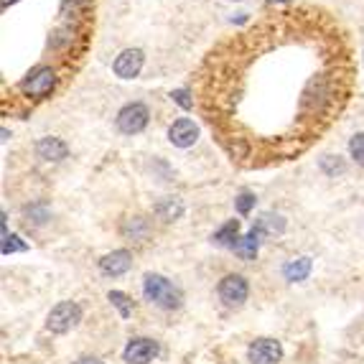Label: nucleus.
Instances as JSON below:
<instances>
[{
    "mask_svg": "<svg viewBox=\"0 0 364 364\" xmlns=\"http://www.w3.org/2000/svg\"><path fill=\"white\" fill-rule=\"evenodd\" d=\"M357 84L349 33L326 8L283 6L211 46L194 100L211 138L242 171L308 153L344 115Z\"/></svg>",
    "mask_w": 364,
    "mask_h": 364,
    "instance_id": "obj_1",
    "label": "nucleus"
},
{
    "mask_svg": "<svg viewBox=\"0 0 364 364\" xmlns=\"http://www.w3.org/2000/svg\"><path fill=\"white\" fill-rule=\"evenodd\" d=\"M143 293H146V298L151 300V303L166 308V311L181 308V303H184V295H181L179 288L158 273H148L146 278H143Z\"/></svg>",
    "mask_w": 364,
    "mask_h": 364,
    "instance_id": "obj_2",
    "label": "nucleus"
},
{
    "mask_svg": "<svg viewBox=\"0 0 364 364\" xmlns=\"http://www.w3.org/2000/svg\"><path fill=\"white\" fill-rule=\"evenodd\" d=\"M79 321H82V308H79V303L64 300V303H59L57 308H52L49 319H46V329L52 334H66L71 331L74 326H79Z\"/></svg>",
    "mask_w": 364,
    "mask_h": 364,
    "instance_id": "obj_3",
    "label": "nucleus"
},
{
    "mask_svg": "<svg viewBox=\"0 0 364 364\" xmlns=\"http://www.w3.org/2000/svg\"><path fill=\"white\" fill-rule=\"evenodd\" d=\"M148 120H151V112L143 102H130L117 112L115 125L122 135H138L148 128Z\"/></svg>",
    "mask_w": 364,
    "mask_h": 364,
    "instance_id": "obj_4",
    "label": "nucleus"
},
{
    "mask_svg": "<svg viewBox=\"0 0 364 364\" xmlns=\"http://www.w3.org/2000/svg\"><path fill=\"white\" fill-rule=\"evenodd\" d=\"M217 293H219V298L224 300V306L240 308L245 303V300H247L249 286H247V281H245L242 275L230 273V275H224L222 281H219Z\"/></svg>",
    "mask_w": 364,
    "mask_h": 364,
    "instance_id": "obj_5",
    "label": "nucleus"
},
{
    "mask_svg": "<svg viewBox=\"0 0 364 364\" xmlns=\"http://www.w3.org/2000/svg\"><path fill=\"white\" fill-rule=\"evenodd\" d=\"M247 359L249 364H278L283 359V346L281 341H275V339H255L247 349Z\"/></svg>",
    "mask_w": 364,
    "mask_h": 364,
    "instance_id": "obj_6",
    "label": "nucleus"
},
{
    "mask_svg": "<svg viewBox=\"0 0 364 364\" xmlns=\"http://www.w3.org/2000/svg\"><path fill=\"white\" fill-rule=\"evenodd\" d=\"M143 64H146V54L141 49H125L112 61V71L120 79H135L143 71Z\"/></svg>",
    "mask_w": 364,
    "mask_h": 364,
    "instance_id": "obj_7",
    "label": "nucleus"
},
{
    "mask_svg": "<svg viewBox=\"0 0 364 364\" xmlns=\"http://www.w3.org/2000/svg\"><path fill=\"white\" fill-rule=\"evenodd\" d=\"M158 341H153V339H133V341H128V346H125V351H122V357H125V362L128 364H151L155 357H158Z\"/></svg>",
    "mask_w": 364,
    "mask_h": 364,
    "instance_id": "obj_8",
    "label": "nucleus"
},
{
    "mask_svg": "<svg viewBox=\"0 0 364 364\" xmlns=\"http://www.w3.org/2000/svg\"><path fill=\"white\" fill-rule=\"evenodd\" d=\"M196 138H199L196 122L189 120V117H179V120L168 128V141L176 148H192L194 143H196Z\"/></svg>",
    "mask_w": 364,
    "mask_h": 364,
    "instance_id": "obj_9",
    "label": "nucleus"
},
{
    "mask_svg": "<svg viewBox=\"0 0 364 364\" xmlns=\"http://www.w3.org/2000/svg\"><path fill=\"white\" fill-rule=\"evenodd\" d=\"M133 268V255L128 249H112L107 255L100 260V270L110 278H117V275H125L128 270Z\"/></svg>",
    "mask_w": 364,
    "mask_h": 364,
    "instance_id": "obj_10",
    "label": "nucleus"
},
{
    "mask_svg": "<svg viewBox=\"0 0 364 364\" xmlns=\"http://www.w3.org/2000/svg\"><path fill=\"white\" fill-rule=\"evenodd\" d=\"M36 155L44 160H52V163H59V160H64L69 155V146H66L61 138H41L36 143Z\"/></svg>",
    "mask_w": 364,
    "mask_h": 364,
    "instance_id": "obj_11",
    "label": "nucleus"
},
{
    "mask_svg": "<svg viewBox=\"0 0 364 364\" xmlns=\"http://www.w3.org/2000/svg\"><path fill=\"white\" fill-rule=\"evenodd\" d=\"M262 237H265V235H262L257 227H252V230H249L245 237H240V242L235 245V255L242 257V260H255Z\"/></svg>",
    "mask_w": 364,
    "mask_h": 364,
    "instance_id": "obj_12",
    "label": "nucleus"
},
{
    "mask_svg": "<svg viewBox=\"0 0 364 364\" xmlns=\"http://www.w3.org/2000/svg\"><path fill=\"white\" fill-rule=\"evenodd\" d=\"M211 242L219 245V247L235 249V245L240 242V219H230L227 224H222V227L211 235Z\"/></svg>",
    "mask_w": 364,
    "mask_h": 364,
    "instance_id": "obj_13",
    "label": "nucleus"
},
{
    "mask_svg": "<svg viewBox=\"0 0 364 364\" xmlns=\"http://www.w3.org/2000/svg\"><path fill=\"white\" fill-rule=\"evenodd\" d=\"M153 211H155V217L163 219V222H176V219L184 217V201L176 196H166L155 204Z\"/></svg>",
    "mask_w": 364,
    "mask_h": 364,
    "instance_id": "obj_14",
    "label": "nucleus"
},
{
    "mask_svg": "<svg viewBox=\"0 0 364 364\" xmlns=\"http://www.w3.org/2000/svg\"><path fill=\"white\" fill-rule=\"evenodd\" d=\"M311 268H313L311 257H298V260L286 262V268H283V275H286V281L300 283V281H306L308 275H311Z\"/></svg>",
    "mask_w": 364,
    "mask_h": 364,
    "instance_id": "obj_15",
    "label": "nucleus"
},
{
    "mask_svg": "<svg viewBox=\"0 0 364 364\" xmlns=\"http://www.w3.org/2000/svg\"><path fill=\"white\" fill-rule=\"evenodd\" d=\"M255 227L262 235H283L286 232V219L281 214H273V211H265L260 214V219L255 222Z\"/></svg>",
    "mask_w": 364,
    "mask_h": 364,
    "instance_id": "obj_16",
    "label": "nucleus"
},
{
    "mask_svg": "<svg viewBox=\"0 0 364 364\" xmlns=\"http://www.w3.org/2000/svg\"><path fill=\"white\" fill-rule=\"evenodd\" d=\"M122 235L128 237V240H146L151 235V224L143 217H130L122 224Z\"/></svg>",
    "mask_w": 364,
    "mask_h": 364,
    "instance_id": "obj_17",
    "label": "nucleus"
},
{
    "mask_svg": "<svg viewBox=\"0 0 364 364\" xmlns=\"http://www.w3.org/2000/svg\"><path fill=\"white\" fill-rule=\"evenodd\" d=\"M107 298H110V303H112V306L120 311L122 319H130V316H133V308L135 306H133V298H130L128 293H122V290H110Z\"/></svg>",
    "mask_w": 364,
    "mask_h": 364,
    "instance_id": "obj_18",
    "label": "nucleus"
},
{
    "mask_svg": "<svg viewBox=\"0 0 364 364\" xmlns=\"http://www.w3.org/2000/svg\"><path fill=\"white\" fill-rule=\"evenodd\" d=\"M321 171L326 173V176H331V179H336V176H341V173L346 171V163L339 155H324V158L319 160Z\"/></svg>",
    "mask_w": 364,
    "mask_h": 364,
    "instance_id": "obj_19",
    "label": "nucleus"
},
{
    "mask_svg": "<svg viewBox=\"0 0 364 364\" xmlns=\"http://www.w3.org/2000/svg\"><path fill=\"white\" fill-rule=\"evenodd\" d=\"M349 155L354 158V163H357V166L364 168V133L351 135V141H349Z\"/></svg>",
    "mask_w": 364,
    "mask_h": 364,
    "instance_id": "obj_20",
    "label": "nucleus"
},
{
    "mask_svg": "<svg viewBox=\"0 0 364 364\" xmlns=\"http://www.w3.org/2000/svg\"><path fill=\"white\" fill-rule=\"evenodd\" d=\"M255 201H257L255 194L247 192V189H245V192L237 194L235 206H237V211H240V214H249V211H252V206H255Z\"/></svg>",
    "mask_w": 364,
    "mask_h": 364,
    "instance_id": "obj_21",
    "label": "nucleus"
},
{
    "mask_svg": "<svg viewBox=\"0 0 364 364\" xmlns=\"http://www.w3.org/2000/svg\"><path fill=\"white\" fill-rule=\"evenodd\" d=\"M28 245L20 242L18 235H6L3 237V255H11V252H26Z\"/></svg>",
    "mask_w": 364,
    "mask_h": 364,
    "instance_id": "obj_22",
    "label": "nucleus"
},
{
    "mask_svg": "<svg viewBox=\"0 0 364 364\" xmlns=\"http://www.w3.org/2000/svg\"><path fill=\"white\" fill-rule=\"evenodd\" d=\"M171 100L179 105L181 110H194V105H196L192 90H176V92H171Z\"/></svg>",
    "mask_w": 364,
    "mask_h": 364,
    "instance_id": "obj_23",
    "label": "nucleus"
},
{
    "mask_svg": "<svg viewBox=\"0 0 364 364\" xmlns=\"http://www.w3.org/2000/svg\"><path fill=\"white\" fill-rule=\"evenodd\" d=\"M26 217H28V222H31V217H36V222L33 224H44L46 219H49V211H46L44 204H36V206H28Z\"/></svg>",
    "mask_w": 364,
    "mask_h": 364,
    "instance_id": "obj_24",
    "label": "nucleus"
},
{
    "mask_svg": "<svg viewBox=\"0 0 364 364\" xmlns=\"http://www.w3.org/2000/svg\"><path fill=\"white\" fill-rule=\"evenodd\" d=\"M74 364H102L97 357H82V359H77Z\"/></svg>",
    "mask_w": 364,
    "mask_h": 364,
    "instance_id": "obj_25",
    "label": "nucleus"
},
{
    "mask_svg": "<svg viewBox=\"0 0 364 364\" xmlns=\"http://www.w3.org/2000/svg\"><path fill=\"white\" fill-rule=\"evenodd\" d=\"M283 3H290V0H268V6H283Z\"/></svg>",
    "mask_w": 364,
    "mask_h": 364,
    "instance_id": "obj_26",
    "label": "nucleus"
},
{
    "mask_svg": "<svg viewBox=\"0 0 364 364\" xmlns=\"http://www.w3.org/2000/svg\"><path fill=\"white\" fill-rule=\"evenodd\" d=\"M362 57H364V54H362Z\"/></svg>",
    "mask_w": 364,
    "mask_h": 364,
    "instance_id": "obj_27",
    "label": "nucleus"
}]
</instances>
